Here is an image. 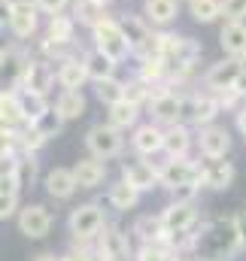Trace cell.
Wrapping results in <instances>:
<instances>
[{
    "mask_svg": "<svg viewBox=\"0 0 246 261\" xmlns=\"http://www.w3.org/2000/svg\"><path fill=\"white\" fill-rule=\"evenodd\" d=\"M94 94H97V100H101V103L113 107V103L125 100V82H119L116 76L101 79V82H94Z\"/></svg>",
    "mask_w": 246,
    "mask_h": 261,
    "instance_id": "d590c367",
    "label": "cell"
},
{
    "mask_svg": "<svg viewBox=\"0 0 246 261\" xmlns=\"http://www.w3.org/2000/svg\"><path fill=\"white\" fill-rule=\"evenodd\" d=\"M15 213H18V195L0 192V219H12Z\"/></svg>",
    "mask_w": 246,
    "mask_h": 261,
    "instance_id": "7bdbcfd3",
    "label": "cell"
},
{
    "mask_svg": "<svg viewBox=\"0 0 246 261\" xmlns=\"http://www.w3.org/2000/svg\"><path fill=\"white\" fill-rule=\"evenodd\" d=\"M137 76L140 79H146L149 85H161V82H167V64H164V58L161 55H143L140 58V70H137Z\"/></svg>",
    "mask_w": 246,
    "mask_h": 261,
    "instance_id": "4dcf8cb0",
    "label": "cell"
},
{
    "mask_svg": "<svg viewBox=\"0 0 246 261\" xmlns=\"http://www.w3.org/2000/svg\"><path fill=\"white\" fill-rule=\"evenodd\" d=\"M43 182H46V192L52 197H58V200H70V197L76 195V189H79L73 167H70V170H67V167H52Z\"/></svg>",
    "mask_w": 246,
    "mask_h": 261,
    "instance_id": "44dd1931",
    "label": "cell"
},
{
    "mask_svg": "<svg viewBox=\"0 0 246 261\" xmlns=\"http://www.w3.org/2000/svg\"><path fill=\"white\" fill-rule=\"evenodd\" d=\"M18 103H21V113H24L28 125H31V122H37V119H40V116L49 110V103H46V94L28 91V88H18Z\"/></svg>",
    "mask_w": 246,
    "mask_h": 261,
    "instance_id": "d6a6232c",
    "label": "cell"
},
{
    "mask_svg": "<svg viewBox=\"0 0 246 261\" xmlns=\"http://www.w3.org/2000/svg\"><path fill=\"white\" fill-rule=\"evenodd\" d=\"M191 149V130L185 122H177V125H167L164 128V155L167 158H185Z\"/></svg>",
    "mask_w": 246,
    "mask_h": 261,
    "instance_id": "cb8c5ba5",
    "label": "cell"
},
{
    "mask_svg": "<svg viewBox=\"0 0 246 261\" xmlns=\"http://www.w3.org/2000/svg\"><path fill=\"white\" fill-rule=\"evenodd\" d=\"M198 189L201 186H177V189H170V197H174V203H194V195H198Z\"/></svg>",
    "mask_w": 246,
    "mask_h": 261,
    "instance_id": "ee69618b",
    "label": "cell"
},
{
    "mask_svg": "<svg viewBox=\"0 0 246 261\" xmlns=\"http://www.w3.org/2000/svg\"><path fill=\"white\" fill-rule=\"evenodd\" d=\"M234 222H237V234H240V246L246 249V213H240V216H234Z\"/></svg>",
    "mask_w": 246,
    "mask_h": 261,
    "instance_id": "7dc6e473",
    "label": "cell"
},
{
    "mask_svg": "<svg viewBox=\"0 0 246 261\" xmlns=\"http://www.w3.org/2000/svg\"><path fill=\"white\" fill-rule=\"evenodd\" d=\"M240 64H243V67H246V58H243V61H240Z\"/></svg>",
    "mask_w": 246,
    "mask_h": 261,
    "instance_id": "f5cc1de1",
    "label": "cell"
},
{
    "mask_svg": "<svg viewBox=\"0 0 246 261\" xmlns=\"http://www.w3.org/2000/svg\"><path fill=\"white\" fill-rule=\"evenodd\" d=\"M34 125H37V128H40L43 134H46V137H49V140H52V137H58V134H61L64 119L58 116V113H55V107H49V110H46V113H43V116H40Z\"/></svg>",
    "mask_w": 246,
    "mask_h": 261,
    "instance_id": "ab89813d",
    "label": "cell"
},
{
    "mask_svg": "<svg viewBox=\"0 0 246 261\" xmlns=\"http://www.w3.org/2000/svg\"><path fill=\"white\" fill-rule=\"evenodd\" d=\"M55 113L64 122H73V119L85 116V94H82V88H61V94L55 100Z\"/></svg>",
    "mask_w": 246,
    "mask_h": 261,
    "instance_id": "4316f807",
    "label": "cell"
},
{
    "mask_svg": "<svg viewBox=\"0 0 246 261\" xmlns=\"http://www.w3.org/2000/svg\"><path fill=\"white\" fill-rule=\"evenodd\" d=\"M119 24H122L125 40H128L131 52H137L140 58L149 55V49H152V37H155L152 28H149V21H146V18H137V15H125V18H119Z\"/></svg>",
    "mask_w": 246,
    "mask_h": 261,
    "instance_id": "9a60e30c",
    "label": "cell"
},
{
    "mask_svg": "<svg viewBox=\"0 0 246 261\" xmlns=\"http://www.w3.org/2000/svg\"><path fill=\"white\" fill-rule=\"evenodd\" d=\"M34 3H37L40 12H46V15H58V12H64V6H67L70 0H34Z\"/></svg>",
    "mask_w": 246,
    "mask_h": 261,
    "instance_id": "f6af8a7d",
    "label": "cell"
},
{
    "mask_svg": "<svg viewBox=\"0 0 246 261\" xmlns=\"http://www.w3.org/2000/svg\"><path fill=\"white\" fill-rule=\"evenodd\" d=\"M188 12L198 24H213L222 18V0H188Z\"/></svg>",
    "mask_w": 246,
    "mask_h": 261,
    "instance_id": "836d02e7",
    "label": "cell"
},
{
    "mask_svg": "<svg viewBox=\"0 0 246 261\" xmlns=\"http://www.w3.org/2000/svg\"><path fill=\"white\" fill-rule=\"evenodd\" d=\"M158 179L161 186L170 192L177 186H204V164L198 161H188V158H167L161 167H158Z\"/></svg>",
    "mask_w": 246,
    "mask_h": 261,
    "instance_id": "5b68a950",
    "label": "cell"
},
{
    "mask_svg": "<svg viewBox=\"0 0 246 261\" xmlns=\"http://www.w3.org/2000/svg\"><path fill=\"white\" fill-rule=\"evenodd\" d=\"M161 222H164V228L170 231V234H177V231H191L194 225H198V206L194 203H167L164 206V213H161Z\"/></svg>",
    "mask_w": 246,
    "mask_h": 261,
    "instance_id": "ac0fdd59",
    "label": "cell"
},
{
    "mask_svg": "<svg viewBox=\"0 0 246 261\" xmlns=\"http://www.w3.org/2000/svg\"><path fill=\"white\" fill-rule=\"evenodd\" d=\"M131 146L140 152V155H155L164 149V128L158 122H146V125H137L134 137H131Z\"/></svg>",
    "mask_w": 246,
    "mask_h": 261,
    "instance_id": "ffe728a7",
    "label": "cell"
},
{
    "mask_svg": "<svg viewBox=\"0 0 246 261\" xmlns=\"http://www.w3.org/2000/svg\"><path fill=\"white\" fill-rule=\"evenodd\" d=\"M28 64H31V55L21 46H3L0 49V91H18L24 82Z\"/></svg>",
    "mask_w": 246,
    "mask_h": 261,
    "instance_id": "ba28073f",
    "label": "cell"
},
{
    "mask_svg": "<svg viewBox=\"0 0 246 261\" xmlns=\"http://www.w3.org/2000/svg\"><path fill=\"white\" fill-rule=\"evenodd\" d=\"M137 119H140V107L128 103V100H119V103H113V107H110V125H116L119 130L134 128V125H137Z\"/></svg>",
    "mask_w": 246,
    "mask_h": 261,
    "instance_id": "e575fe53",
    "label": "cell"
},
{
    "mask_svg": "<svg viewBox=\"0 0 246 261\" xmlns=\"http://www.w3.org/2000/svg\"><path fill=\"white\" fill-rule=\"evenodd\" d=\"M34 261H64V258H58V255H52V252H43V255H37Z\"/></svg>",
    "mask_w": 246,
    "mask_h": 261,
    "instance_id": "681fc988",
    "label": "cell"
},
{
    "mask_svg": "<svg viewBox=\"0 0 246 261\" xmlns=\"http://www.w3.org/2000/svg\"><path fill=\"white\" fill-rule=\"evenodd\" d=\"M82 61H85V70H88V79H91V82H101V79L116 76V64H119V61H113V58H110L107 52H101V49L85 52Z\"/></svg>",
    "mask_w": 246,
    "mask_h": 261,
    "instance_id": "83f0119b",
    "label": "cell"
},
{
    "mask_svg": "<svg viewBox=\"0 0 246 261\" xmlns=\"http://www.w3.org/2000/svg\"><path fill=\"white\" fill-rule=\"evenodd\" d=\"M94 249H97V258L101 261H134L128 234H125L119 225H107L104 234L97 237V246Z\"/></svg>",
    "mask_w": 246,
    "mask_h": 261,
    "instance_id": "30bf717a",
    "label": "cell"
},
{
    "mask_svg": "<svg viewBox=\"0 0 246 261\" xmlns=\"http://www.w3.org/2000/svg\"><path fill=\"white\" fill-rule=\"evenodd\" d=\"M46 140H49V137L37 128L34 122H31V125L18 128V152H37V149H40Z\"/></svg>",
    "mask_w": 246,
    "mask_h": 261,
    "instance_id": "f35d334b",
    "label": "cell"
},
{
    "mask_svg": "<svg viewBox=\"0 0 246 261\" xmlns=\"http://www.w3.org/2000/svg\"><path fill=\"white\" fill-rule=\"evenodd\" d=\"M73 37H76V18L73 15H49V24H46V40H43V52L49 58H67L70 46H73Z\"/></svg>",
    "mask_w": 246,
    "mask_h": 261,
    "instance_id": "7a4b0ae2",
    "label": "cell"
},
{
    "mask_svg": "<svg viewBox=\"0 0 246 261\" xmlns=\"http://www.w3.org/2000/svg\"><path fill=\"white\" fill-rule=\"evenodd\" d=\"M219 46L228 58H246V21H225L219 31Z\"/></svg>",
    "mask_w": 246,
    "mask_h": 261,
    "instance_id": "d6986e66",
    "label": "cell"
},
{
    "mask_svg": "<svg viewBox=\"0 0 246 261\" xmlns=\"http://www.w3.org/2000/svg\"><path fill=\"white\" fill-rule=\"evenodd\" d=\"M131 234H134L140 243H161L164 234H167V228H164L161 216H140V219L134 222Z\"/></svg>",
    "mask_w": 246,
    "mask_h": 261,
    "instance_id": "f1b7e54d",
    "label": "cell"
},
{
    "mask_svg": "<svg viewBox=\"0 0 246 261\" xmlns=\"http://www.w3.org/2000/svg\"><path fill=\"white\" fill-rule=\"evenodd\" d=\"M94 3H97V6H110L113 0H94Z\"/></svg>",
    "mask_w": 246,
    "mask_h": 261,
    "instance_id": "f907efd6",
    "label": "cell"
},
{
    "mask_svg": "<svg viewBox=\"0 0 246 261\" xmlns=\"http://www.w3.org/2000/svg\"><path fill=\"white\" fill-rule=\"evenodd\" d=\"M122 179L131 182L137 192H152L155 186H161L158 167L149 164V161H128V164H122Z\"/></svg>",
    "mask_w": 246,
    "mask_h": 261,
    "instance_id": "2e32d148",
    "label": "cell"
},
{
    "mask_svg": "<svg viewBox=\"0 0 246 261\" xmlns=\"http://www.w3.org/2000/svg\"><path fill=\"white\" fill-rule=\"evenodd\" d=\"M140 195H143V192H137V189H134V186H131V182H125V179H119V182H113V186H110V203H113V206H116V210H134V206H137V200H140Z\"/></svg>",
    "mask_w": 246,
    "mask_h": 261,
    "instance_id": "1f68e13d",
    "label": "cell"
},
{
    "mask_svg": "<svg viewBox=\"0 0 246 261\" xmlns=\"http://www.w3.org/2000/svg\"><path fill=\"white\" fill-rule=\"evenodd\" d=\"M73 173H76L79 189H97V186L107 179V161L88 155V158H82V161L73 164Z\"/></svg>",
    "mask_w": 246,
    "mask_h": 261,
    "instance_id": "7402d4cb",
    "label": "cell"
},
{
    "mask_svg": "<svg viewBox=\"0 0 246 261\" xmlns=\"http://www.w3.org/2000/svg\"><path fill=\"white\" fill-rule=\"evenodd\" d=\"M243 213H246V210H243Z\"/></svg>",
    "mask_w": 246,
    "mask_h": 261,
    "instance_id": "db71d44e",
    "label": "cell"
},
{
    "mask_svg": "<svg viewBox=\"0 0 246 261\" xmlns=\"http://www.w3.org/2000/svg\"><path fill=\"white\" fill-rule=\"evenodd\" d=\"M143 15H146V21L167 28L180 15V0H143Z\"/></svg>",
    "mask_w": 246,
    "mask_h": 261,
    "instance_id": "484cf974",
    "label": "cell"
},
{
    "mask_svg": "<svg viewBox=\"0 0 246 261\" xmlns=\"http://www.w3.org/2000/svg\"><path fill=\"white\" fill-rule=\"evenodd\" d=\"M12 9H15V0H0V31H3V28H9Z\"/></svg>",
    "mask_w": 246,
    "mask_h": 261,
    "instance_id": "bcb514c9",
    "label": "cell"
},
{
    "mask_svg": "<svg viewBox=\"0 0 246 261\" xmlns=\"http://www.w3.org/2000/svg\"><path fill=\"white\" fill-rule=\"evenodd\" d=\"M234 182V164L231 161H222V158H210L204 164V186L213 189V192H225L231 189Z\"/></svg>",
    "mask_w": 246,
    "mask_h": 261,
    "instance_id": "603a6c76",
    "label": "cell"
},
{
    "mask_svg": "<svg viewBox=\"0 0 246 261\" xmlns=\"http://www.w3.org/2000/svg\"><path fill=\"white\" fill-rule=\"evenodd\" d=\"M0 122L9 128H24L28 119L18 103V91H0Z\"/></svg>",
    "mask_w": 246,
    "mask_h": 261,
    "instance_id": "f546056e",
    "label": "cell"
},
{
    "mask_svg": "<svg viewBox=\"0 0 246 261\" xmlns=\"http://www.w3.org/2000/svg\"><path fill=\"white\" fill-rule=\"evenodd\" d=\"M234 125H237V130L246 137V107H237V113H234Z\"/></svg>",
    "mask_w": 246,
    "mask_h": 261,
    "instance_id": "c3c4849f",
    "label": "cell"
},
{
    "mask_svg": "<svg viewBox=\"0 0 246 261\" xmlns=\"http://www.w3.org/2000/svg\"><path fill=\"white\" fill-rule=\"evenodd\" d=\"M222 18L225 21H243L246 18V0H222Z\"/></svg>",
    "mask_w": 246,
    "mask_h": 261,
    "instance_id": "60d3db41",
    "label": "cell"
},
{
    "mask_svg": "<svg viewBox=\"0 0 246 261\" xmlns=\"http://www.w3.org/2000/svg\"><path fill=\"white\" fill-rule=\"evenodd\" d=\"M73 18H76V24L94 28V24L104 18V6H97L94 0H76V3H73Z\"/></svg>",
    "mask_w": 246,
    "mask_h": 261,
    "instance_id": "8d00e7d4",
    "label": "cell"
},
{
    "mask_svg": "<svg viewBox=\"0 0 246 261\" xmlns=\"http://www.w3.org/2000/svg\"><path fill=\"white\" fill-rule=\"evenodd\" d=\"M149 113H152V122L158 125H177L183 122V94L170 91L167 82L161 85H152V100H149Z\"/></svg>",
    "mask_w": 246,
    "mask_h": 261,
    "instance_id": "8992f818",
    "label": "cell"
},
{
    "mask_svg": "<svg viewBox=\"0 0 246 261\" xmlns=\"http://www.w3.org/2000/svg\"><path fill=\"white\" fill-rule=\"evenodd\" d=\"M91 37H94V49L107 52L113 61H125V58L131 55V46H128V40H125V31L116 18H107V15H104V18L91 28Z\"/></svg>",
    "mask_w": 246,
    "mask_h": 261,
    "instance_id": "3957f363",
    "label": "cell"
},
{
    "mask_svg": "<svg viewBox=\"0 0 246 261\" xmlns=\"http://www.w3.org/2000/svg\"><path fill=\"white\" fill-rule=\"evenodd\" d=\"M55 82H58V73L52 70L49 61H37V58H31V64H28V70H24V82H21V88L37 91V94H49Z\"/></svg>",
    "mask_w": 246,
    "mask_h": 261,
    "instance_id": "e0dca14e",
    "label": "cell"
},
{
    "mask_svg": "<svg viewBox=\"0 0 246 261\" xmlns=\"http://www.w3.org/2000/svg\"><path fill=\"white\" fill-rule=\"evenodd\" d=\"M240 246V234H237V222L231 219H216V222H201V228L194 231V255H204L210 261H234Z\"/></svg>",
    "mask_w": 246,
    "mask_h": 261,
    "instance_id": "6da1fadb",
    "label": "cell"
},
{
    "mask_svg": "<svg viewBox=\"0 0 246 261\" xmlns=\"http://www.w3.org/2000/svg\"><path fill=\"white\" fill-rule=\"evenodd\" d=\"M188 261H210V258H204V255H191Z\"/></svg>",
    "mask_w": 246,
    "mask_h": 261,
    "instance_id": "816d5d0a",
    "label": "cell"
},
{
    "mask_svg": "<svg viewBox=\"0 0 246 261\" xmlns=\"http://www.w3.org/2000/svg\"><path fill=\"white\" fill-rule=\"evenodd\" d=\"M58 85L61 88H82L85 79H88V70H85V61L79 55H67L58 61Z\"/></svg>",
    "mask_w": 246,
    "mask_h": 261,
    "instance_id": "d4e9b609",
    "label": "cell"
},
{
    "mask_svg": "<svg viewBox=\"0 0 246 261\" xmlns=\"http://www.w3.org/2000/svg\"><path fill=\"white\" fill-rule=\"evenodd\" d=\"M67 228L73 234V240H97L101 231L107 228V219H104V210L97 203H82L70 213L67 219Z\"/></svg>",
    "mask_w": 246,
    "mask_h": 261,
    "instance_id": "52a82bcc",
    "label": "cell"
},
{
    "mask_svg": "<svg viewBox=\"0 0 246 261\" xmlns=\"http://www.w3.org/2000/svg\"><path fill=\"white\" fill-rule=\"evenodd\" d=\"M40 28V9L34 0H15L12 18H9V34L15 40H31Z\"/></svg>",
    "mask_w": 246,
    "mask_h": 261,
    "instance_id": "4fadbf2b",
    "label": "cell"
},
{
    "mask_svg": "<svg viewBox=\"0 0 246 261\" xmlns=\"http://www.w3.org/2000/svg\"><path fill=\"white\" fill-rule=\"evenodd\" d=\"M85 149L94 155V158H101V161H110V158H119L125 149V137L122 130L116 128V125H94V128H88L85 134Z\"/></svg>",
    "mask_w": 246,
    "mask_h": 261,
    "instance_id": "277c9868",
    "label": "cell"
},
{
    "mask_svg": "<svg viewBox=\"0 0 246 261\" xmlns=\"http://www.w3.org/2000/svg\"><path fill=\"white\" fill-rule=\"evenodd\" d=\"M222 113L216 94H183V122L185 125H194V128H204V125H213L216 116Z\"/></svg>",
    "mask_w": 246,
    "mask_h": 261,
    "instance_id": "9c48e42d",
    "label": "cell"
},
{
    "mask_svg": "<svg viewBox=\"0 0 246 261\" xmlns=\"http://www.w3.org/2000/svg\"><path fill=\"white\" fill-rule=\"evenodd\" d=\"M240 73H243V64L237 58H228L225 55L222 61H216V64L204 73V85H207L210 94H219V91L234 88V82L240 79Z\"/></svg>",
    "mask_w": 246,
    "mask_h": 261,
    "instance_id": "8fae6325",
    "label": "cell"
},
{
    "mask_svg": "<svg viewBox=\"0 0 246 261\" xmlns=\"http://www.w3.org/2000/svg\"><path fill=\"white\" fill-rule=\"evenodd\" d=\"M198 149H201L204 158H225L231 152V134H228V128H222L216 122L204 125L201 134H198Z\"/></svg>",
    "mask_w": 246,
    "mask_h": 261,
    "instance_id": "5bb4252c",
    "label": "cell"
},
{
    "mask_svg": "<svg viewBox=\"0 0 246 261\" xmlns=\"http://www.w3.org/2000/svg\"><path fill=\"white\" fill-rule=\"evenodd\" d=\"M18 173H21V182H34L37 179V158L34 152H21V161H18Z\"/></svg>",
    "mask_w": 246,
    "mask_h": 261,
    "instance_id": "b9f144b4",
    "label": "cell"
},
{
    "mask_svg": "<svg viewBox=\"0 0 246 261\" xmlns=\"http://www.w3.org/2000/svg\"><path fill=\"white\" fill-rule=\"evenodd\" d=\"M18 231L31 240H43L52 231V213L43 203H28L18 210Z\"/></svg>",
    "mask_w": 246,
    "mask_h": 261,
    "instance_id": "7c38bea8",
    "label": "cell"
},
{
    "mask_svg": "<svg viewBox=\"0 0 246 261\" xmlns=\"http://www.w3.org/2000/svg\"><path fill=\"white\" fill-rule=\"evenodd\" d=\"M125 100L128 103H134V107H143V103H149L152 100V85L146 82V79H128L125 82Z\"/></svg>",
    "mask_w": 246,
    "mask_h": 261,
    "instance_id": "74e56055",
    "label": "cell"
}]
</instances>
